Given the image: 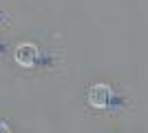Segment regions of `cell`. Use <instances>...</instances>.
<instances>
[{
    "mask_svg": "<svg viewBox=\"0 0 148 133\" xmlns=\"http://www.w3.org/2000/svg\"><path fill=\"white\" fill-rule=\"evenodd\" d=\"M38 58V47L31 42H25V44H18L16 47V62L20 67H33Z\"/></svg>",
    "mask_w": 148,
    "mask_h": 133,
    "instance_id": "7a4b0ae2",
    "label": "cell"
},
{
    "mask_svg": "<svg viewBox=\"0 0 148 133\" xmlns=\"http://www.w3.org/2000/svg\"><path fill=\"white\" fill-rule=\"evenodd\" d=\"M111 98H113V89L108 84H93L88 91V104L95 109H106L111 104Z\"/></svg>",
    "mask_w": 148,
    "mask_h": 133,
    "instance_id": "6da1fadb",
    "label": "cell"
}]
</instances>
